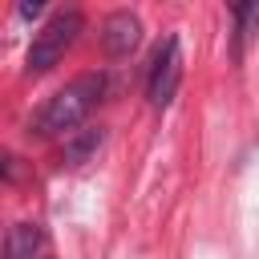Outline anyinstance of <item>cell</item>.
I'll list each match as a JSON object with an SVG mask.
<instances>
[{
  "instance_id": "cell-1",
  "label": "cell",
  "mask_w": 259,
  "mask_h": 259,
  "mask_svg": "<svg viewBox=\"0 0 259 259\" xmlns=\"http://www.w3.org/2000/svg\"><path fill=\"white\" fill-rule=\"evenodd\" d=\"M101 93H105V73H81V77H73L69 85H61L36 109V117L28 121V134H36V138H61V134L69 138V134H77L81 121L101 101Z\"/></svg>"
},
{
  "instance_id": "cell-2",
  "label": "cell",
  "mask_w": 259,
  "mask_h": 259,
  "mask_svg": "<svg viewBox=\"0 0 259 259\" xmlns=\"http://www.w3.org/2000/svg\"><path fill=\"white\" fill-rule=\"evenodd\" d=\"M81 28H85V16H81L77 8H61V12H53V16L40 24V32L32 36V45H28L24 73H28V77L49 73V69H53V65L73 49V45H77Z\"/></svg>"
},
{
  "instance_id": "cell-3",
  "label": "cell",
  "mask_w": 259,
  "mask_h": 259,
  "mask_svg": "<svg viewBox=\"0 0 259 259\" xmlns=\"http://www.w3.org/2000/svg\"><path fill=\"white\" fill-rule=\"evenodd\" d=\"M178 85H182V40H178V32H166V40L158 45L150 73H146V101L154 109H166L174 101Z\"/></svg>"
},
{
  "instance_id": "cell-4",
  "label": "cell",
  "mask_w": 259,
  "mask_h": 259,
  "mask_svg": "<svg viewBox=\"0 0 259 259\" xmlns=\"http://www.w3.org/2000/svg\"><path fill=\"white\" fill-rule=\"evenodd\" d=\"M138 40H142V20H138L130 8H117V12L105 16V24H101V45H105L109 57H130V53L138 49Z\"/></svg>"
},
{
  "instance_id": "cell-5",
  "label": "cell",
  "mask_w": 259,
  "mask_h": 259,
  "mask_svg": "<svg viewBox=\"0 0 259 259\" xmlns=\"http://www.w3.org/2000/svg\"><path fill=\"white\" fill-rule=\"evenodd\" d=\"M40 251H45V231H40V223L20 219V223L8 227L4 259H40Z\"/></svg>"
},
{
  "instance_id": "cell-6",
  "label": "cell",
  "mask_w": 259,
  "mask_h": 259,
  "mask_svg": "<svg viewBox=\"0 0 259 259\" xmlns=\"http://www.w3.org/2000/svg\"><path fill=\"white\" fill-rule=\"evenodd\" d=\"M101 142H105L101 130H77V134H69L65 146H61V166H81V162H89Z\"/></svg>"
},
{
  "instance_id": "cell-7",
  "label": "cell",
  "mask_w": 259,
  "mask_h": 259,
  "mask_svg": "<svg viewBox=\"0 0 259 259\" xmlns=\"http://www.w3.org/2000/svg\"><path fill=\"white\" fill-rule=\"evenodd\" d=\"M231 16H235V61H243L247 40L259 32V4H235Z\"/></svg>"
},
{
  "instance_id": "cell-8",
  "label": "cell",
  "mask_w": 259,
  "mask_h": 259,
  "mask_svg": "<svg viewBox=\"0 0 259 259\" xmlns=\"http://www.w3.org/2000/svg\"><path fill=\"white\" fill-rule=\"evenodd\" d=\"M16 16H24V20H32V16H40V4H20V8H16Z\"/></svg>"
}]
</instances>
